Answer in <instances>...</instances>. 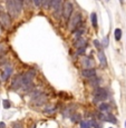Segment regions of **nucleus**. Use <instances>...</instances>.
I'll return each instance as SVG.
<instances>
[{
	"label": "nucleus",
	"mask_w": 126,
	"mask_h": 128,
	"mask_svg": "<svg viewBox=\"0 0 126 128\" xmlns=\"http://www.w3.org/2000/svg\"><path fill=\"white\" fill-rule=\"evenodd\" d=\"M102 120L103 122H110V124H114L116 125L118 122L117 118H116L113 114H110L109 112H104L103 114V117H102Z\"/></svg>",
	"instance_id": "9d476101"
},
{
	"label": "nucleus",
	"mask_w": 126,
	"mask_h": 128,
	"mask_svg": "<svg viewBox=\"0 0 126 128\" xmlns=\"http://www.w3.org/2000/svg\"><path fill=\"white\" fill-rule=\"evenodd\" d=\"M98 110L102 112H108L110 110V106L107 102H102V104L98 106Z\"/></svg>",
	"instance_id": "6ab92c4d"
},
{
	"label": "nucleus",
	"mask_w": 126,
	"mask_h": 128,
	"mask_svg": "<svg viewBox=\"0 0 126 128\" xmlns=\"http://www.w3.org/2000/svg\"><path fill=\"white\" fill-rule=\"evenodd\" d=\"M35 6L37 7V8H41V4H43V0H33Z\"/></svg>",
	"instance_id": "c756f323"
},
{
	"label": "nucleus",
	"mask_w": 126,
	"mask_h": 128,
	"mask_svg": "<svg viewBox=\"0 0 126 128\" xmlns=\"http://www.w3.org/2000/svg\"><path fill=\"white\" fill-rule=\"evenodd\" d=\"M90 22L94 29H97L98 27V22H97V14L96 12H92L90 14Z\"/></svg>",
	"instance_id": "a211bd4d"
},
{
	"label": "nucleus",
	"mask_w": 126,
	"mask_h": 128,
	"mask_svg": "<svg viewBox=\"0 0 126 128\" xmlns=\"http://www.w3.org/2000/svg\"><path fill=\"white\" fill-rule=\"evenodd\" d=\"M81 24H83V14H80V12H76L75 14H71L69 20L67 21V26L70 32H73L75 29H77Z\"/></svg>",
	"instance_id": "f03ea898"
},
{
	"label": "nucleus",
	"mask_w": 126,
	"mask_h": 128,
	"mask_svg": "<svg viewBox=\"0 0 126 128\" xmlns=\"http://www.w3.org/2000/svg\"><path fill=\"white\" fill-rule=\"evenodd\" d=\"M85 31H86L85 26H84V24H81V26H79L77 29H75V30H74L71 34H74V37H75V39H77V38H80V37H83V35L85 34Z\"/></svg>",
	"instance_id": "dca6fc26"
},
{
	"label": "nucleus",
	"mask_w": 126,
	"mask_h": 128,
	"mask_svg": "<svg viewBox=\"0 0 126 128\" xmlns=\"http://www.w3.org/2000/svg\"><path fill=\"white\" fill-rule=\"evenodd\" d=\"M74 12V4L70 0H65L63 4V9H61V17L60 18L67 24L70 16Z\"/></svg>",
	"instance_id": "7ed1b4c3"
},
{
	"label": "nucleus",
	"mask_w": 126,
	"mask_h": 128,
	"mask_svg": "<svg viewBox=\"0 0 126 128\" xmlns=\"http://www.w3.org/2000/svg\"><path fill=\"white\" fill-rule=\"evenodd\" d=\"M44 112H45V114H54V112H56V107L54 105H48L47 106V107L45 108V110H44Z\"/></svg>",
	"instance_id": "4be33fe9"
},
{
	"label": "nucleus",
	"mask_w": 126,
	"mask_h": 128,
	"mask_svg": "<svg viewBox=\"0 0 126 128\" xmlns=\"http://www.w3.org/2000/svg\"><path fill=\"white\" fill-rule=\"evenodd\" d=\"M33 128H36V126H35V125H34V126H33Z\"/></svg>",
	"instance_id": "e433bc0d"
},
{
	"label": "nucleus",
	"mask_w": 126,
	"mask_h": 128,
	"mask_svg": "<svg viewBox=\"0 0 126 128\" xmlns=\"http://www.w3.org/2000/svg\"><path fill=\"white\" fill-rule=\"evenodd\" d=\"M122 34H123L122 29H119V28H116L114 30V38L116 41H119L120 39H122Z\"/></svg>",
	"instance_id": "aec40b11"
},
{
	"label": "nucleus",
	"mask_w": 126,
	"mask_h": 128,
	"mask_svg": "<svg viewBox=\"0 0 126 128\" xmlns=\"http://www.w3.org/2000/svg\"><path fill=\"white\" fill-rule=\"evenodd\" d=\"M81 64H83L84 68H94V66H95L93 58L89 57V56H84L81 58Z\"/></svg>",
	"instance_id": "ddd939ff"
},
{
	"label": "nucleus",
	"mask_w": 126,
	"mask_h": 128,
	"mask_svg": "<svg viewBox=\"0 0 126 128\" xmlns=\"http://www.w3.org/2000/svg\"><path fill=\"white\" fill-rule=\"evenodd\" d=\"M5 60V59H4ZM0 67H1V72H0V79L2 82H7L10 78V76L14 72V66L9 61H0Z\"/></svg>",
	"instance_id": "f257e3e1"
},
{
	"label": "nucleus",
	"mask_w": 126,
	"mask_h": 128,
	"mask_svg": "<svg viewBox=\"0 0 126 128\" xmlns=\"http://www.w3.org/2000/svg\"><path fill=\"white\" fill-rule=\"evenodd\" d=\"M6 10H7V14H8L11 18H17V17L20 14L18 12V10H17V8L12 0H6Z\"/></svg>",
	"instance_id": "0eeeda50"
},
{
	"label": "nucleus",
	"mask_w": 126,
	"mask_h": 128,
	"mask_svg": "<svg viewBox=\"0 0 126 128\" xmlns=\"http://www.w3.org/2000/svg\"><path fill=\"white\" fill-rule=\"evenodd\" d=\"M0 24L4 27L5 29L9 30L12 26V18L9 16L7 12L0 11Z\"/></svg>",
	"instance_id": "423d86ee"
},
{
	"label": "nucleus",
	"mask_w": 126,
	"mask_h": 128,
	"mask_svg": "<svg viewBox=\"0 0 126 128\" xmlns=\"http://www.w3.org/2000/svg\"><path fill=\"white\" fill-rule=\"evenodd\" d=\"M109 128H113V127H109Z\"/></svg>",
	"instance_id": "58836bf2"
},
{
	"label": "nucleus",
	"mask_w": 126,
	"mask_h": 128,
	"mask_svg": "<svg viewBox=\"0 0 126 128\" xmlns=\"http://www.w3.org/2000/svg\"><path fill=\"white\" fill-rule=\"evenodd\" d=\"M97 57L98 60H99V65L102 66L103 68H106L108 66L107 62V58H106V55L104 52V50H97Z\"/></svg>",
	"instance_id": "f8f14e48"
},
{
	"label": "nucleus",
	"mask_w": 126,
	"mask_h": 128,
	"mask_svg": "<svg viewBox=\"0 0 126 128\" xmlns=\"http://www.w3.org/2000/svg\"><path fill=\"white\" fill-rule=\"evenodd\" d=\"M2 35H4V27L0 24V38L2 37Z\"/></svg>",
	"instance_id": "473e14b6"
},
{
	"label": "nucleus",
	"mask_w": 126,
	"mask_h": 128,
	"mask_svg": "<svg viewBox=\"0 0 126 128\" xmlns=\"http://www.w3.org/2000/svg\"><path fill=\"white\" fill-rule=\"evenodd\" d=\"M85 51H86V48H78L76 55H77V56H81V55H84V54H85Z\"/></svg>",
	"instance_id": "7c9ffc66"
},
{
	"label": "nucleus",
	"mask_w": 126,
	"mask_h": 128,
	"mask_svg": "<svg viewBox=\"0 0 126 128\" xmlns=\"http://www.w3.org/2000/svg\"><path fill=\"white\" fill-rule=\"evenodd\" d=\"M70 119L73 122H79L81 120V117L79 114H77V112H73V114L70 115Z\"/></svg>",
	"instance_id": "412c9836"
},
{
	"label": "nucleus",
	"mask_w": 126,
	"mask_h": 128,
	"mask_svg": "<svg viewBox=\"0 0 126 128\" xmlns=\"http://www.w3.org/2000/svg\"><path fill=\"white\" fill-rule=\"evenodd\" d=\"M89 122H90V127H94V128H102V127H100V125H99V122H96L95 119H90Z\"/></svg>",
	"instance_id": "cd10ccee"
},
{
	"label": "nucleus",
	"mask_w": 126,
	"mask_h": 128,
	"mask_svg": "<svg viewBox=\"0 0 126 128\" xmlns=\"http://www.w3.org/2000/svg\"><path fill=\"white\" fill-rule=\"evenodd\" d=\"M11 88L14 90L23 89V74H19L12 79L11 82Z\"/></svg>",
	"instance_id": "6e6552de"
},
{
	"label": "nucleus",
	"mask_w": 126,
	"mask_h": 128,
	"mask_svg": "<svg viewBox=\"0 0 126 128\" xmlns=\"http://www.w3.org/2000/svg\"><path fill=\"white\" fill-rule=\"evenodd\" d=\"M80 75L83 76L84 78H86V79H89V78L97 75V72H96L95 68H85L84 70L80 71Z\"/></svg>",
	"instance_id": "9b49d317"
},
{
	"label": "nucleus",
	"mask_w": 126,
	"mask_h": 128,
	"mask_svg": "<svg viewBox=\"0 0 126 128\" xmlns=\"http://www.w3.org/2000/svg\"><path fill=\"white\" fill-rule=\"evenodd\" d=\"M93 44H94V46L96 47V49H97V50H104V48H103L102 44H100V41H98L97 39H95V40L93 41Z\"/></svg>",
	"instance_id": "a878e982"
},
{
	"label": "nucleus",
	"mask_w": 126,
	"mask_h": 128,
	"mask_svg": "<svg viewBox=\"0 0 126 128\" xmlns=\"http://www.w3.org/2000/svg\"><path fill=\"white\" fill-rule=\"evenodd\" d=\"M100 44H102V46H103L104 49L107 48L108 45H109V37H108V36H105V37L103 38V40L100 41Z\"/></svg>",
	"instance_id": "b1692460"
},
{
	"label": "nucleus",
	"mask_w": 126,
	"mask_h": 128,
	"mask_svg": "<svg viewBox=\"0 0 126 128\" xmlns=\"http://www.w3.org/2000/svg\"><path fill=\"white\" fill-rule=\"evenodd\" d=\"M12 128H24V127L20 122H15V124L12 125Z\"/></svg>",
	"instance_id": "2f4dec72"
},
{
	"label": "nucleus",
	"mask_w": 126,
	"mask_h": 128,
	"mask_svg": "<svg viewBox=\"0 0 126 128\" xmlns=\"http://www.w3.org/2000/svg\"><path fill=\"white\" fill-rule=\"evenodd\" d=\"M50 1L51 0H43V4H41V7L45 9H49L50 8Z\"/></svg>",
	"instance_id": "c85d7f7f"
},
{
	"label": "nucleus",
	"mask_w": 126,
	"mask_h": 128,
	"mask_svg": "<svg viewBox=\"0 0 126 128\" xmlns=\"http://www.w3.org/2000/svg\"><path fill=\"white\" fill-rule=\"evenodd\" d=\"M2 105H4V108L5 109H9L11 107V102L9 99H4L2 100Z\"/></svg>",
	"instance_id": "bb28decb"
},
{
	"label": "nucleus",
	"mask_w": 126,
	"mask_h": 128,
	"mask_svg": "<svg viewBox=\"0 0 126 128\" xmlns=\"http://www.w3.org/2000/svg\"><path fill=\"white\" fill-rule=\"evenodd\" d=\"M105 1H106V2H108V1H109V0H105Z\"/></svg>",
	"instance_id": "c9c22d12"
},
{
	"label": "nucleus",
	"mask_w": 126,
	"mask_h": 128,
	"mask_svg": "<svg viewBox=\"0 0 126 128\" xmlns=\"http://www.w3.org/2000/svg\"><path fill=\"white\" fill-rule=\"evenodd\" d=\"M31 102H33L34 105H36V106H43V105H45L47 102V96L45 95V94L40 92L38 96L31 98Z\"/></svg>",
	"instance_id": "1a4fd4ad"
},
{
	"label": "nucleus",
	"mask_w": 126,
	"mask_h": 128,
	"mask_svg": "<svg viewBox=\"0 0 126 128\" xmlns=\"http://www.w3.org/2000/svg\"><path fill=\"white\" fill-rule=\"evenodd\" d=\"M125 128H126V122H125Z\"/></svg>",
	"instance_id": "4c0bfd02"
},
{
	"label": "nucleus",
	"mask_w": 126,
	"mask_h": 128,
	"mask_svg": "<svg viewBox=\"0 0 126 128\" xmlns=\"http://www.w3.org/2000/svg\"><path fill=\"white\" fill-rule=\"evenodd\" d=\"M108 98V92L105 88L103 87H97L94 92V102H105Z\"/></svg>",
	"instance_id": "39448f33"
},
{
	"label": "nucleus",
	"mask_w": 126,
	"mask_h": 128,
	"mask_svg": "<svg viewBox=\"0 0 126 128\" xmlns=\"http://www.w3.org/2000/svg\"><path fill=\"white\" fill-rule=\"evenodd\" d=\"M79 126H80V128H92L90 127V122H88V120H80Z\"/></svg>",
	"instance_id": "393cba45"
},
{
	"label": "nucleus",
	"mask_w": 126,
	"mask_h": 128,
	"mask_svg": "<svg viewBox=\"0 0 126 128\" xmlns=\"http://www.w3.org/2000/svg\"><path fill=\"white\" fill-rule=\"evenodd\" d=\"M119 4H124V0H119Z\"/></svg>",
	"instance_id": "f704fd0d"
},
{
	"label": "nucleus",
	"mask_w": 126,
	"mask_h": 128,
	"mask_svg": "<svg viewBox=\"0 0 126 128\" xmlns=\"http://www.w3.org/2000/svg\"><path fill=\"white\" fill-rule=\"evenodd\" d=\"M73 112H74V110H73V106H70V107L66 108V109L63 112V116L64 117H69L71 114H73Z\"/></svg>",
	"instance_id": "5701e85b"
},
{
	"label": "nucleus",
	"mask_w": 126,
	"mask_h": 128,
	"mask_svg": "<svg viewBox=\"0 0 126 128\" xmlns=\"http://www.w3.org/2000/svg\"><path fill=\"white\" fill-rule=\"evenodd\" d=\"M100 82H102V79H100L99 77H97V76H94V77L88 79V84H89V86L90 87H93V88L99 87Z\"/></svg>",
	"instance_id": "2eb2a0df"
},
{
	"label": "nucleus",
	"mask_w": 126,
	"mask_h": 128,
	"mask_svg": "<svg viewBox=\"0 0 126 128\" xmlns=\"http://www.w3.org/2000/svg\"><path fill=\"white\" fill-rule=\"evenodd\" d=\"M0 128H7L6 124H5L4 122H0Z\"/></svg>",
	"instance_id": "72a5a7b5"
},
{
	"label": "nucleus",
	"mask_w": 126,
	"mask_h": 128,
	"mask_svg": "<svg viewBox=\"0 0 126 128\" xmlns=\"http://www.w3.org/2000/svg\"><path fill=\"white\" fill-rule=\"evenodd\" d=\"M74 47L75 48H86L87 47V40H86L84 37L75 39V42H74Z\"/></svg>",
	"instance_id": "4468645a"
},
{
	"label": "nucleus",
	"mask_w": 126,
	"mask_h": 128,
	"mask_svg": "<svg viewBox=\"0 0 126 128\" xmlns=\"http://www.w3.org/2000/svg\"><path fill=\"white\" fill-rule=\"evenodd\" d=\"M8 52V46L5 41H0V59L4 58V56Z\"/></svg>",
	"instance_id": "f3484780"
},
{
	"label": "nucleus",
	"mask_w": 126,
	"mask_h": 128,
	"mask_svg": "<svg viewBox=\"0 0 126 128\" xmlns=\"http://www.w3.org/2000/svg\"><path fill=\"white\" fill-rule=\"evenodd\" d=\"M63 4L64 0H51L50 1V8L53 9V16L55 18L59 19L61 17V9H63Z\"/></svg>",
	"instance_id": "20e7f679"
}]
</instances>
